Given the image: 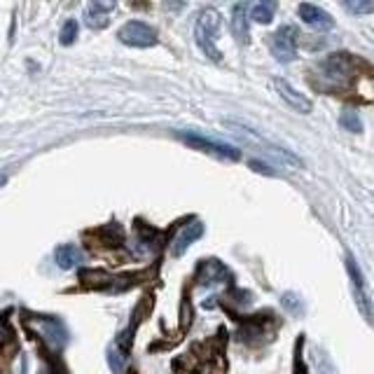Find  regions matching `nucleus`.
Here are the masks:
<instances>
[{
	"label": "nucleus",
	"mask_w": 374,
	"mask_h": 374,
	"mask_svg": "<svg viewBox=\"0 0 374 374\" xmlns=\"http://www.w3.org/2000/svg\"><path fill=\"white\" fill-rule=\"evenodd\" d=\"M220 24H223V19H220L218 10H204L199 14V19H197V28H194V38H197V45L204 49V54L211 56L213 61H220L223 54L218 52L216 47V35L220 31Z\"/></svg>",
	"instance_id": "nucleus-1"
},
{
	"label": "nucleus",
	"mask_w": 374,
	"mask_h": 374,
	"mask_svg": "<svg viewBox=\"0 0 374 374\" xmlns=\"http://www.w3.org/2000/svg\"><path fill=\"white\" fill-rule=\"evenodd\" d=\"M225 127H227V129H232L234 134H237L239 138H244L246 143L255 145V148H262V152H269L271 157H276L278 161H283V164L295 166V168L302 166V159H299V157H295V155H292V152H288V150L278 148V145H274V143L265 141V138H260L258 134H255V131H251L248 127H244V124H237V122H225Z\"/></svg>",
	"instance_id": "nucleus-2"
},
{
	"label": "nucleus",
	"mask_w": 374,
	"mask_h": 374,
	"mask_svg": "<svg viewBox=\"0 0 374 374\" xmlns=\"http://www.w3.org/2000/svg\"><path fill=\"white\" fill-rule=\"evenodd\" d=\"M269 52L276 56V61L288 63L297 56V33L292 26H283L278 28L276 33H271L267 38Z\"/></svg>",
	"instance_id": "nucleus-3"
},
{
	"label": "nucleus",
	"mask_w": 374,
	"mask_h": 374,
	"mask_svg": "<svg viewBox=\"0 0 374 374\" xmlns=\"http://www.w3.org/2000/svg\"><path fill=\"white\" fill-rule=\"evenodd\" d=\"M178 138H180L182 143H187L189 148L201 150V152H208V155H218V157H223V159H232V161L241 159V152H239L237 148H232V145H227V143L211 141V138H206V136H199V134H187V131H180Z\"/></svg>",
	"instance_id": "nucleus-4"
},
{
	"label": "nucleus",
	"mask_w": 374,
	"mask_h": 374,
	"mask_svg": "<svg viewBox=\"0 0 374 374\" xmlns=\"http://www.w3.org/2000/svg\"><path fill=\"white\" fill-rule=\"evenodd\" d=\"M117 38L129 47H152V45H157V31L152 26L143 24V21H129V24H124L120 28V33H117Z\"/></svg>",
	"instance_id": "nucleus-5"
},
{
	"label": "nucleus",
	"mask_w": 374,
	"mask_h": 374,
	"mask_svg": "<svg viewBox=\"0 0 374 374\" xmlns=\"http://www.w3.org/2000/svg\"><path fill=\"white\" fill-rule=\"evenodd\" d=\"M347 271H349V278H351V285H354V295H356V302H358V309L368 320H374V306H372V299L368 295V288H365V276L361 267L356 265V260L347 255Z\"/></svg>",
	"instance_id": "nucleus-6"
},
{
	"label": "nucleus",
	"mask_w": 374,
	"mask_h": 374,
	"mask_svg": "<svg viewBox=\"0 0 374 374\" xmlns=\"http://www.w3.org/2000/svg\"><path fill=\"white\" fill-rule=\"evenodd\" d=\"M28 325H33L38 330V335L49 344V347H63L66 339H68V330H66L63 323L56 318L38 316V318H33V323H28Z\"/></svg>",
	"instance_id": "nucleus-7"
},
{
	"label": "nucleus",
	"mask_w": 374,
	"mask_h": 374,
	"mask_svg": "<svg viewBox=\"0 0 374 374\" xmlns=\"http://www.w3.org/2000/svg\"><path fill=\"white\" fill-rule=\"evenodd\" d=\"M274 89L278 92V96H281L292 110H297V113H304V115H306V113H311L313 104L304 96L302 92H297L290 82H285V80L276 77V80H274Z\"/></svg>",
	"instance_id": "nucleus-8"
},
{
	"label": "nucleus",
	"mask_w": 374,
	"mask_h": 374,
	"mask_svg": "<svg viewBox=\"0 0 374 374\" xmlns=\"http://www.w3.org/2000/svg\"><path fill=\"white\" fill-rule=\"evenodd\" d=\"M227 278H230V274H227V269L220 260H201L199 265H197L194 281L199 285H211L218 281H227Z\"/></svg>",
	"instance_id": "nucleus-9"
},
{
	"label": "nucleus",
	"mask_w": 374,
	"mask_h": 374,
	"mask_svg": "<svg viewBox=\"0 0 374 374\" xmlns=\"http://www.w3.org/2000/svg\"><path fill=\"white\" fill-rule=\"evenodd\" d=\"M297 12H299V17L304 19V24L318 28V31H330V28L335 26V19L330 17L325 10H320V7L311 5V3H302Z\"/></svg>",
	"instance_id": "nucleus-10"
},
{
	"label": "nucleus",
	"mask_w": 374,
	"mask_h": 374,
	"mask_svg": "<svg viewBox=\"0 0 374 374\" xmlns=\"http://www.w3.org/2000/svg\"><path fill=\"white\" fill-rule=\"evenodd\" d=\"M230 28H232L234 38H237L239 42H248V38H251V31H248V3L234 5Z\"/></svg>",
	"instance_id": "nucleus-11"
},
{
	"label": "nucleus",
	"mask_w": 374,
	"mask_h": 374,
	"mask_svg": "<svg viewBox=\"0 0 374 374\" xmlns=\"http://www.w3.org/2000/svg\"><path fill=\"white\" fill-rule=\"evenodd\" d=\"M201 234H204V225L201 223H194V225L185 227V230H178V237L173 239L171 253L175 255V258H180V255L185 253L197 239H201Z\"/></svg>",
	"instance_id": "nucleus-12"
},
{
	"label": "nucleus",
	"mask_w": 374,
	"mask_h": 374,
	"mask_svg": "<svg viewBox=\"0 0 374 374\" xmlns=\"http://www.w3.org/2000/svg\"><path fill=\"white\" fill-rule=\"evenodd\" d=\"M54 260L61 269H75L77 265H82V253L75 246H58L54 251Z\"/></svg>",
	"instance_id": "nucleus-13"
},
{
	"label": "nucleus",
	"mask_w": 374,
	"mask_h": 374,
	"mask_svg": "<svg viewBox=\"0 0 374 374\" xmlns=\"http://www.w3.org/2000/svg\"><path fill=\"white\" fill-rule=\"evenodd\" d=\"M274 10H276V0H262V3L251 12V17L258 21V24H269L274 19Z\"/></svg>",
	"instance_id": "nucleus-14"
},
{
	"label": "nucleus",
	"mask_w": 374,
	"mask_h": 374,
	"mask_svg": "<svg viewBox=\"0 0 374 374\" xmlns=\"http://www.w3.org/2000/svg\"><path fill=\"white\" fill-rule=\"evenodd\" d=\"M0 349H7L10 354L17 349V337H14V330L5 318L0 320Z\"/></svg>",
	"instance_id": "nucleus-15"
},
{
	"label": "nucleus",
	"mask_w": 374,
	"mask_h": 374,
	"mask_svg": "<svg viewBox=\"0 0 374 374\" xmlns=\"http://www.w3.org/2000/svg\"><path fill=\"white\" fill-rule=\"evenodd\" d=\"M281 302L285 306V311L292 313V316H302L304 313V304H302V299H299L297 292H285V295L281 297Z\"/></svg>",
	"instance_id": "nucleus-16"
},
{
	"label": "nucleus",
	"mask_w": 374,
	"mask_h": 374,
	"mask_svg": "<svg viewBox=\"0 0 374 374\" xmlns=\"http://www.w3.org/2000/svg\"><path fill=\"white\" fill-rule=\"evenodd\" d=\"M339 122H342V127H344V129L351 131V134H361V131H363L361 117H358L356 113H351V110H347V113H342Z\"/></svg>",
	"instance_id": "nucleus-17"
},
{
	"label": "nucleus",
	"mask_w": 374,
	"mask_h": 374,
	"mask_svg": "<svg viewBox=\"0 0 374 374\" xmlns=\"http://www.w3.org/2000/svg\"><path fill=\"white\" fill-rule=\"evenodd\" d=\"M75 38H77V21L75 19H68L63 24V28H61V35H58V40H61V45H73L75 42Z\"/></svg>",
	"instance_id": "nucleus-18"
},
{
	"label": "nucleus",
	"mask_w": 374,
	"mask_h": 374,
	"mask_svg": "<svg viewBox=\"0 0 374 374\" xmlns=\"http://www.w3.org/2000/svg\"><path fill=\"white\" fill-rule=\"evenodd\" d=\"M347 5V10H351L354 14H370L374 12V0H342Z\"/></svg>",
	"instance_id": "nucleus-19"
},
{
	"label": "nucleus",
	"mask_w": 374,
	"mask_h": 374,
	"mask_svg": "<svg viewBox=\"0 0 374 374\" xmlns=\"http://www.w3.org/2000/svg\"><path fill=\"white\" fill-rule=\"evenodd\" d=\"M85 21H87V26H89V28H106L108 26V14L89 10L85 14Z\"/></svg>",
	"instance_id": "nucleus-20"
},
{
	"label": "nucleus",
	"mask_w": 374,
	"mask_h": 374,
	"mask_svg": "<svg viewBox=\"0 0 374 374\" xmlns=\"http://www.w3.org/2000/svg\"><path fill=\"white\" fill-rule=\"evenodd\" d=\"M115 5H117V0H94V10L104 12V14H108L110 10H115Z\"/></svg>",
	"instance_id": "nucleus-21"
},
{
	"label": "nucleus",
	"mask_w": 374,
	"mask_h": 374,
	"mask_svg": "<svg viewBox=\"0 0 374 374\" xmlns=\"http://www.w3.org/2000/svg\"><path fill=\"white\" fill-rule=\"evenodd\" d=\"M248 166L255 168V171L262 173V175H274V168L267 166V164H262V161H258V159H251V161H248Z\"/></svg>",
	"instance_id": "nucleus-22"
},
{
	"label": "nucleus",
	"mask_w": 374,
	"mask_h": 374,
	"mask_svg": "<svg viewBox=\"0 0 374 374\" xmlns=\"http://www.w3.org/2000/svg\"><path fill=\"white\" fill-rule=\"evenodd\" d=\"M129 3H131V5H141L143 0H129Z\"/></svg>",
	"instance_id": "nucleus-23"
},
{
	"label": "nucleus",
	"mask_w": 374,
	"mask_h": 374,
	"mask_svg": "<svg viewBox=\"0 0 374 374\" xmlns=\"http://www.w3.org/2000/svg\"><path fill=\"white\" fill-rule=\"evenodd\" d=\"M5 180H7V178H5V175H0V187H3V185H5Z\"/></svg>",
	"instance_id": "nucleus-24"
}]
</instances>
